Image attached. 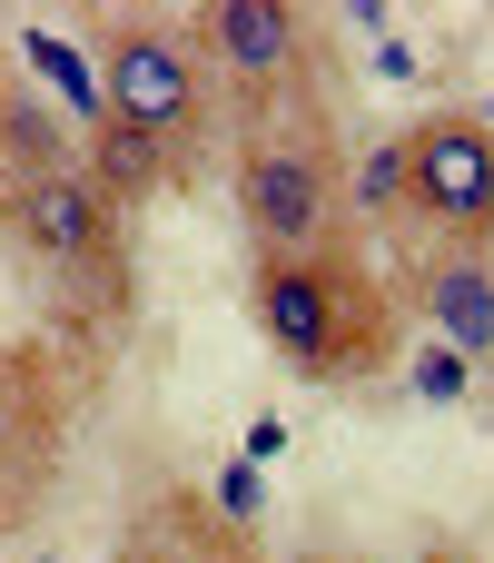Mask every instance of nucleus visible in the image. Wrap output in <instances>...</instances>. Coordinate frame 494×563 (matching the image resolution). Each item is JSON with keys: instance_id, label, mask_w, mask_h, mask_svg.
Masks as SVG:
<instances>
[{"instance_id": "nucleus-2", "label": "nucleus", "mask_w": 494, "mask_h": 563, "mask_svg": "<svg viewBox=\"0 0 494 563\" xmlns=\"http://www.w3.org/2000/svg\"><path fill=\"white\" fill-rule=\"evenodd\" d=\"M99 119H119L149 148H198L208 139V59L158 30V20H119L99 30Z\"/></svg>"}, {"instance_id": "nucleus-1", "label": "nucleus", "mask_w": 494, "mask_h": 563, "mask_svg": "<svg viewBox=\"0 0 494 563\" xmlns=\"http://www.w3.org/2000/svg\"><path fill=\"white\" fill-rule=\"evenodd\" d=\"M248 317H257V336H267L297 376H317V386H356V376H376V366L396 356V317H386L376 277H366L347 247L257 257Z\"/></svg>"}, {"instance_id": "nucleus-10", "label": "nucleus", "mask_w": 494, "mask_h": 563, "mask_svg": "<svg viewBox=\"0 0 494 563\" xmlns=\"http://www.w3.org/2000/svg\"><path fill=\"white\" fill-rule=\"evenodd\" d=\"M347 198H356L366 218H396V208H406V139L366 148V158H356V188H347Z\"/></svg>"}, {"instance_id": "nucleus-11", "label": "nucleus", "mask_w": 494, "mask_h": 563, "mask_svg": "<svg viewBox=\"0 0 494 563\" xmlns=\"http://www.w3.org/2000/svg\"><path fill=\"white\" fill-rule=\"evenodd\" d=\"M416 386H426V396H455V386H465V356H446V346L416 356Z\"/></svg>"}, {"instance_id": "nucleus-7", "label": "nucleus", "mask_w": 494, "mask_h": 563, "mask_svg": "<svg viewBox=\"0 0 494 563\" xmlns=\"http://www.w3.org/2000/svg\"><path fill=\"white\" fill-rule=\"evenodd\" d=\"M416 307L446 336V356H494V267H485V247L426 257L416 267Z\"/></svg>"}, {"instance_id": "nucleus-14", "label": "nucleus", "mask_w": 494, "mask_h": 563, "mask_svg": "<svg viewBox=\"0 0 494 563\" xmlns=\"http://www.w3.org/2000/svg\"><path fill=\"white\" fill-rule=\"evenodd\" d=\"M297 563H337V554H297Z\"/></svg>"}, {"instance_id": "nucleus-4", "label": "nucleus", "mask_w": 494, "mask_h": 563, "mask_svg": "<svg viewBox=\"0 0 494 563\" xmlns=\"http://www.w3.org/2000/svg\"><path fill=\"white\" fill-rule=\"evenodd\" d=\"M406 218H426L455 247L494 238V129L475 109H436L406 129Z\"/></svg>"}, {"instance_id": "nucleus-5", "label": "nucleus", "mask_w": 494, "mask_h": 563, "mask_svg": "<svg viewBox=\"0 0 494 563\" xmlns=\"http://www.w3.org/2000/svg\"><path fill=\"white\" fill-rule=\"evenodd\" d=\"M10 238L59 277H99L119 257V208L89 188V168H50V178L10 188Z\"/></svg>"}, {"instance_id": "nucleus-8", "label": "nucleus", "mask_w": 494, "mask_h": 563, "mask_svg": "<svg viewBox=\"0 0 494 563\" xmlns=\"http://www.w3.org/2000/svg\"><path fill=\"white\" fill-rule=\"evenodd\" d=\"M40 445H50V376L40 356L0 346V525H10V495L40 485Z\"/></svg>"}, {"instance_id": "nucleus-6", "label": "nucleus", "mask_w": 494, "mask_h": 563, "mask_svg": "<svg viewBox=\"0 0 494 563\" xmlns=\"http://www.w3.org/2000/svg\"><path fill=\"white\" fill-rule=\"evenodd\" d=\"M198 59H218V69L267 109V99H287L297 69H307V10H287V0H208V10H198Z\"/></svg>"}, {"instance_id": "nucleus-12", "label": "nucleus", "mask_w": 494, "mask_h": 563, "mask_svg": "<svg viewBox=\"0 0 494 563\" xmlns=\"http://www.w3.org/2000/svg\"><path fill=\"white\" fill-rule=\"evenodd\" d=\"M416 563H475V554H455V544H426V554H416Z\"/></svg>"}, {"instance_id": "nucleus-13", "label": "nucleus", "mask_w": 494, "mask_h": 563, "mask_svg": "<svg viewBox=\"0 0 494 563\" xmlns=\"http://www.w3.org/2000/svg\"><path fill=\"white\" fill-rule=\"evenodd\" d=\"M139 563H188V554H139Z\"/></svg>"}, {"instance_id": "nucleus-3", "label": "nucleus", "mask_w": 494, "mask_h": 563, "mask_svg": "<svg viewBox=\"0 0 494 563\" xmlns=\"http://www.w3.org/2000/svg\"><path fill=\"white\" fill-rule=\"evenodd\" d=\"M238 218H248L257 257H307V247H327V228H337V158H327V139L257 119V129L238 139Z\"/></svg>"}, {"instance_id": "nucleus-9", "label": "nucleus", "mask_w": 494, "mask_h": 563, "mask_svg": "<svg viewBox=\"0 0 494 563\" xmlns=\"http://www.w3.org/2000/svg\"><path fill=\"white\" fill-rule=\"evenodd\" d=\"M79 168H89V188H99L109 208H129V198H149V188H168V148L129 139L119 119H89V148H79Z\"/></svg>"}]
</instances>
